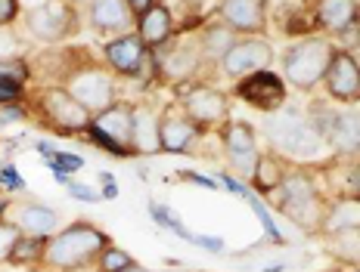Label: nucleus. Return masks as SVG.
Listing matches in <instances>:
<instances>
[{"label": "nucleus", "instance_id": "f257e3e1", "mask_svg": "<svg viewBox=\"0 0 360 272\" xmlns=\"http://www.w3.org/2000/svg\"><path fill=\"white\" fill-rule=\"evenodd\" d=\"M103 247H109V236H103L90 223H75L69 229L59 232V236L47 238L44 263H50L53 269L69 272V269H78L84 263H90L94 257H100Z\"/></svg>", "mask_w": 360, "mask_h": 272}, {"label": "nucleus", "instance_id": "f03ea898", "mask_svg": "<svg viewBox=\"0 0 360 272\" xmlns=\"http://www.w3.org/2000/svg\"><path fill=\"white\" fill-rule=\"evenodd\" d=\"M270 198L280 204V210L298 226V229L320 232L323 217H326V208H323V201H320V192H317V186H314L311 177H304V173L283 177L280 189H276Z\"/></svg>", "mask_w": 360, "mask_h": 272}, {"label": "nucleus", "instance_id": "7ed1b4c3", "mask_svg": "<svg viewBox=\"0 0 360 272\" xmlns=\"http://www.w3.org/2000/svg\"><path fill=\"white\" fill-rule=\"evenodd\" d=\"M335 47L326 37H304V41L292 43L283 56V74L292 87L314 90L326 78V68L333 62Z\"/></svg>", "mask_w": 360, "mask_h": 272}, {"label": "nucleus", "instance_id": "20e7f679", "mask_svg": "<svg viewBox=\"0 0 360 272\" xmlns=\"http://www.w3.org/2000/svg\"><path fill=\"white\" fill-rule=\"evenodd\" d=\"M270 140L289 155H317L320 152V130L311 127L298 115H270L264 121Z\"/></svg>", "mask_w": 360, "mask_h": 272}, {"label": "nucleus", "instance_id": "39448f33", "mask_svg": "<svg viewBox=\"0 0 360 272\" xmlns=\"http://www.w3.org/2000/svg\"><path fill=\"white\" fill-rule=\"evenodd\" d=\"M90 130H94L96 142L106 146L115 155L131 152V130H134V109L131 105H109V109L96 111V118L90 121Z\"/></svg>", "mask_w": 360, "mask_h": 272}, {"label": "nucleus", "instance_id": "423d86ee", "mask_svg": "<svg viewBox=\"0 0 360 272\" xmlns=\"http://www.w3.org/2000/svg\"><path fill=\"white\" fill-rule=\"evenodd\" d=\"M65 90L84 105L87 111H103L112 105V96H115V84L106 74V68H96V65H84L69 78Z\"/></svg>", "mask_w": 360, "mask_h": 272}, {"label": "nucleus", "instance_id": "0eeeda50", "mask_svg": "<svg viewBox=\"0 0 360 272\" xmlns=\"http://www.w3.org/2000/svg\"><path fill=\"white\" fill-rule=\"evenodd\" d=\"M28 32H32L37 41H47V43H56L63 41L65 34L72 32L75 25V16H72V6L65 0H47V4L34 6L25 19Z\"/></svg>", "mask_w": 360, "mask_h": 272}, {"label": "nucleus", "instance_id": "6e6552de", "mask_svg": "<svg viewBox=\"0 0 360 272\" xmlns=\"http://www.w3.org/2000/svg\"><path fill=\"white\" fill-rule=\"evenodd\" d=\"M224 74L230 78H249L255 72H267V65L274 62V50H270L267 41L261 37H252V41H239L233 43L227 53H224Z\"/></svg>", "mask_w": 360, "mask_h": 272}, {"label": "nucleus", "instance_id": "1a4fd4ad", "mask_svg": "<svg viewBox=\"0 0 360 272\" xmlns=\"http://www.w3.org/2000/svg\"><path fill=\"white\" fill-rule=\"evenodd\" d=\"M326 90L339 102H360V65L357 56L348 50H335L326 68Z\"/></svg>", "mask_w": 360, "mask_h": 272}, {"label": "nucleus", "instance_id": "9d476101", "mask_svg": "<svg viewBox=\"0 0 360 272\" xmlns=\"http://www.w3.org/2000/svg\"><path fill=\"white\" fill-rule=\"evenodd\" d=\"M236 93L261 111H276L283 102H286V87H283V81L270 72H255L249 78H243L236 87Z\"/></svg>", "mask_w": 360, "mask_h": 272}, {"label": "nucleus", "instance_id": "9b49d317", "mask_svg": "<svg viewBox=\"0 0 360 272\" xmlns=\"http://www.w3.org/2000/svg\"><path fill=\"white\" fill-rule=\"evenodd\" d=\"M41 105H44V111L50 115V121H53L56 127H63V130H87L90 121H94L90 118V111L75 100L69 90H56V87L47 90Z\"/></svg>", "mask_w": 360, "mask_h": 272}, {"label": "nucleus", "instance_id": "f8f14e48", "mask_svg": "<svg viewBox=\"0 0 360 272\" xmlns=\"http://www.w3.org/2000/svg\"><path fill=\"white\" fill-rule=\"evenodd\" d=\"M221 22L243 34H264L267 0H221Z\"/></svg>", "mask_w": 360, "mask_h": 272}, {"label": "nucleus", "instance_id": "ddd939ff", "mask_svg": "<svg viewBox=\"0 0 360 272\" xmlns=\"http://www.w3.org/2000/svg\"><path fill=\"white\" fill-rule=\"evenodd\" d=\"M184 111L196 121L199 127H212L227 115V96L214 87H196L184 93Z\"/></svg>", "mask_w": 360, "mask_h": 272}, {"label": "nucleus", "instance_id": "4468645a", "mask_svg": "<svg viewBox=\"0 0 360 272\" xmlns=\"http://www.w3.org/2000/svg\"><path fill=\"white\" fill-rule=\"evenodd\" d=\"M146 50L149 47L140 41V34H124V37H115V41L106 43V59H109V65L115 68L118 74L134 78V74L143 72Z\"/></svg>", "mask_w": 360, "mask_h": 272}, {"label": "nucleus", "instance_id": "2eb2a0df", "mask_svg": "<svg viewBox=\"0 0 360 272\" xmlns=\"http://www.w3.org/2000/svg\"><path fill=\"white\" fill-rule=\"evenodd\" d=\"M134 25V10L127 0H90V28L96 34L127 32Z\"/></svg>", "mask_w": 360, "mask_h": 272}, {"label": "nucleus", "instance_id": "dca6fc26", "mask_svg": "<svg viewBox=\"0 0 360 272\" xmlns=\"http://www.w3.org/2000/svg\"><path fill=\"white\" fill-rule=\"evenodd\" d=\"M159 136L165 152H186L193 146V140L199 136V124L186 111L171 109L168 115L159 118Z\"/></svg>", "mask_w": 360, "mask_h": 272}, {"label": "nucleus", "instance_id": "f3484780", "mask_svg": "<svg viewBox=\"0 0 360 272\" xmlns=\"http://www.w3.org/2000/svg\"><path fill=\"white\" fill-rule=\"evenodd\" d=\"M320 136L342 155H354L360 152V115L342 111V115H329L320 127Z\"/></svg>", "mask_w": 360, "mask_h": 272}, {"label": "nucleus", "instance_id": "a211bd4d", "mask_svg": "<svg viewBox=\"0 0 360 272\" xmlns=\"http://www.w3.org/2000/svg\"><path fill=\"white\" fill-rule=\"evenodd\" d=\"M202 56H205L202 47L180 43V47H171V50H165L159 56V72L171 81V84H184V81H190L193 74H196Z\"/></svg>", "mask_w": 360, "mask_h": 272}, {"label": "nucleus", "instance_id": "6ab92c4d", "mask_svg": "<svg viewBox=\"0 0 360 272\" xmlns=\"http://www.w3.org/2000/svg\"><path fill=\"white\" fill-rule=\"evenodd\" d=\"M162 149V136H159V115L146 105L134 109V130H131V152L137 155H153Z\"/></svg>", "mask_w": 360, "mask_h": 272}, {"label": "nucleus", "instance_id": "aec40b11", "mask_svg": "<svg viewBox=\"0 0 360 272\" xmlns=\"http://www.w3.org/2000/svg\"><path fill=\"white\" fill-rule=\"evenodd\" d=\"M171 32H174V19H171V10L165 4H153L146 13H140V32L137 34L149 50L165 47Z\"/></svg>", "mask_w": 360, "mask_h": 272}, {"label": "nucleus", "instance_id": "412c9836", "mask_svg": "<svg viewBox=\"0 0 360 272\" xmlns=\"http://www.w3.org/2000/svg\"><path fill=\"white\" fill-rule=\"evenodd\" d=\"M10 223H16L22 232H28V236H47V232L56 229L59 214L53 208L25 201V204H16V208H13V220Z\"/></svg>", "mask_w": 360, "mask_h": 272}, {"label": "nucleus", "instance_id": "4be33fe9", "mask_svg": "<svg viewBox=\"0 0 360 272\" xmlns=\"http://www.w3.org/2000/svg\"><path fill=\"white\" fill-rule=\"evenodd\" d=\"M224 146H227V152L239 170H255V164H249L255 158V130L245 121H230L224 127Z\"/></svg>", "mask_w": 360, "mask_h": 272}, {"label": "nucleus", "instance_id": "5701e85b", "mask_svg": "<svg viewBox=\"0 0 360 272\" xmlns=\"http://www.w3.org/2000/svg\"><path fill=\"white\" fill-rule=\"evenodd\" d=\"M357 19H360V0H320L317 4V25L333 34H342Z\"/></svg>", "mask_w": 360, "mask_h": 272}, {"label": "nucleus", "instance_id": "b1692460", "mask_svg": "<svg viewBox=\"0 0 360 272\" xmlns=\"http://www.w3.org/2000/svg\"><path fill=\"white\" fill-rule=\"evenodd\" d=\"M345 229H360V198H345L335 208H329L323 217V226H320L323 236H335V232H345Z\"/></svg>", "mask_w": 360, "mask_h": 272}, {"label": "nucleus", "instance_id": "393cba45", "mask_svg": "<svg viewBox=\"0 0 360 272\" xmlns=\"http://www.w3.org/2000/svg\"><path fill=\"white\" fill-rule=\"evenodd\" d=\"M252 177H255V189H258L261 195H274L283 183V168H280V161H276V155H261L258 161H255Z\"/></svg>", "mask_w": 360, "mask_h": 272}, {"label": "nucleus", "instance_id": "a878e982", "mask_svg": "<svg viewBox=\"0 0 360 272\" xmlns=\"http://www.w3.org/2000/svg\"><path fill=\"white\" fill-rule=\"evenodd\" d=\"M233 28L227 25V22H221V25H212V28H205L199 37V47L205 56H221L224 59V53H227L230 47H233Z\"/></svg>", "mask_w": 360, "mask_h": 272}, {"label": "nucleus", "instance_id": "bb28decb", "mask_svg": "<svg viewBox=\"0 0 360 272\" xmlns=\"http://www.w3.org/2000/svg\"><path fill=\"white\" fill-rule=\"evenodd\" d=\"M44 251H47V238L44 236H22L16 241L10 254V263H34V260H44Z\"/></svg>", "mask_w": 360, "mask_h": 272}, {"label": "nucleus", "instance_id": "cd10ccee", "mask_svg": "<svg viewBox=\"0 0 360 272\" xmlns=\"http://www.w3.org/2000/svg\"><path fill=\"white\" fill-rule=\"evenodd\" d=\"M333 251L339 260H354L360 257V229H345V232H335L333 236Z\"/></svg>", "mask_w": 360, "mask_h": 272}, {"label": "nucleus", "instance_id": "c85d7f7f", "mask_svg": "<svg viewBox=\"0 0 360 272\" xmlns=\"http://www.w3.org/2000/svg\"><path fill=\"white\" fill-rule=\"evenodd\" d=\"M131 254H124L122 247H103V254H100V272H122L131 266Z\"/></svg>", "mask_w": 360, "mask_h": 272}, {"label": "nucleus", "instance_id": "c756f323", "mask_svg": "<svg viewBox=\"0 0 360 272\" xmlns=\"http://www.w3.org/2000/svg\"><path fill=\"white\" fill-rule=\"evenodd\" d=\"M22 238V229L10 220H0V263H10V254L16 247V241Z\"/></svg>", "mask_w": 360, "mask_h": 272}, {"label": "nucleus", "instance_id": "7c9ffc66", "mask_svg": "<svg viewBox=\"0 0 360 272\" xmlns=\"http://www.w3.org/2000/svg\"><path fill=\"white\" fill-rule=\"evenodd\" d=\"M28 78V68L25 62H19V59H0V81H10V84H25Z\"/></svg>", "mask_w": 360, "mask_h": 272}, {"label": "nucleus", "instance_id": "2f4dec72", "mask_svg": "<svg viewBox=\"0 0 360 272\" xmlns=\"http://www.w3.org/2000/svg\"><path fill=\"white\" fill-rule=\"evenodd\" d=\"M50 168H53V170H78L81 168V164H84V161H81V158L78 155H65V152H50Z\"/></svg>", "mask_w": 360, "mask_h": 272}, {"label": "nucleus", "instance_id": "473e14b6", "mask_svg": "<svg viewBox=\"0 0 360 272\" xmlns=\"http://www.w3.org/2000/svg\"><path fill=\"white\" fill-rule=\"evenodd\" d=\"M19 13V0H0V25H10Z\"/></svg>", "mask_w": 360, "mask_h": 272}, {"label": "nucleus", "instance_id": "72a5a7b5", "mask_svg": "<svg viewBox=\"0 0 360 272\" xmlns=\"http://www.w3.org/2000/svg\"><path fill=\"white\" fill-rule=\"evenodd\" d=\"M19 96V84H10V81H0V102H10Z\"/></svg>", "mask_w": 360, "mask_h": 272}, {"label": "nucleus", "instance_id": "f704fd0d", "mask_svg": "<svg viewBox=\"0 0 360 272\" xmlns=\"http://www.w3.org/2000/svg\"><path fill=\"white\" fill-rule=\"evenodd\" d=\"M22 109H0V124H10V121H22Z\"/></svg>", "mask_w": 360, "mask_h": 272}, {"label": "nucleus", "instance_id": "c9c22d12", "mask_svg": "<svg viewBox=\"0 0 360 272\" xmlns=\"http://www.w3.org/2000/svg\"><path fill=\"white\" fill-rule=\"evenodd\" d=\"M127 6H131L134 16H137V13H146L149 6H153V0H127Z\"/></svg>", "mask_w": 360, "mask_h": 272}, {"label": "nucleus", "instance_id": "e433bc0d", "mask_svg": "<svg viewBox=\"0 0 360 272\" xmlns=\"http://www.w3.org/2000/svg\"><path fill=\"white\" fill-rule=\"evenodd\" d=\"M69 192L75 195V198H84V201H96V195H94V192H87V189H81V186H69Z\"/></svg>", "mask_w": 360, "mask_h": 272}, {"label": "nucleus", "instance_id": "4c0bfd02", "mask_svg": "<svg viewBox=\"0 0 360 272\" xmlns=\"http://www.w3.org/2000/svg\"><path fill=\"white\" fill-rule=\"evenodd\" d=\"M351 192H354V198H360V164L351 170Z\"/></svg>", "mask_w": 360, "mask_h": 272}, {"label": "nucleus", "instance_id": "58836bf2", "mask_svg": "<svg viewBox=\"0 0 360 272\" xmlns=\"http://www.w3.org/2000/svg\"><path fill=\"white\" fill-rule=\"evenodd\" d=\"M103 183H106V195H109V198H115V179L103 173Z\"/></svg>", "mask_w": 360, "mask_h": 272}, {"label": "nucleus", "instance_id": "ea45409f", "mask_svg": "<svg viewBox=\"0 0 360 272\" xmlns=\"http://www.w3.org/2000/svg\"><path fill=\"white\" fill-rule=\"evenodd\" d=\"M4 183H10V189H19V179H16V173H13V170L4 173Z\"/></svg>", "mask_w": 360, "mask_h": 272}, {"label": "nucleus", "instance_id": "a19ab883", "mask_svg": "<svg viewBox=\"0 0 360 272\" xmlns=\"http://www.w3.org/2000/svg\"><path fill=\"white\" fill-rule=\"evenodd\" d=\"M122 272H146V269H143V266H137V263H131V266L122 269Z\"/></svg>", "mask_w": 360, "mask_h": 272}, {"label": "nucleus", "instance_id": "79ce46f5", "mask_svg": "<svg viewBox=\"0 0 360 272\" xmlns=\"http://www.w3.org/2000/svg\"><path fill=\"white\" fill-rule=\"evenodd\" d=\"M65 4H81V0H65Z\"/></svg>", "mask_w": 360, "mask_h": 272}, {"label": "nucleus", "instance_id": "37998d69", "mask_svg": "<svg viewBox=\"0 0 360 272\" xmlns=\"http://www.w3.org/2000/svg\"><path fill=\"white\" fill-rule=\"evenodd\" d=\"M357 65H360V47H357Z\"/></svg>", "mask_w": 360, "mask_h": 272}, {"label": "nucleus", "instance_id": "c03bdc74", "mask_svg": "<svg viewBox=\"0 0 360 272\" xmlns=\"http://www.w3.org/2000/svg\"><path fill=\"white\" fill-rule=\"evenodd\" d=\"M4 208H6V204H4V201H0V210H4Z\"/></svg>", "mask_w": 360, "mask_h": 272}, {"label": "nucleus", "instance_id": "a18cd8bd", "mask_svg": "<svg viewBox=\"0 0 360 272\" xmlns=\"http://www.w3.org/2000/svg\"><path fill=\"white\" fill-rule=\"evenodd\" d=\"M354 272H360V269H354Z\"/></svg>", "mask_w": 360, "mask_h": 272}]
</instances>
